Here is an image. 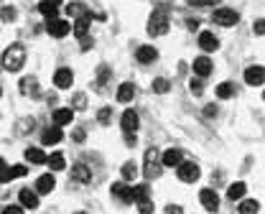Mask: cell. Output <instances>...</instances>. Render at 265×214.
<instances>
[{
  "mask_svg": "<svg viewBox=\"0 0 265 214\" xmlns=\"http://www.w3.org/2000/svg\"><path fill=\"white\" fill-rule=\"evenodd\" d=\"M26 166H13V168H6V181H11V179H21V176H26Z\"/></svg>",
  "mask_w": 265,
  "mask_h": 214,
  "instance_id": "cell-30",
  "label": "cell"
},
{
  "mask_svg": "<svg viewBox=\"0 0 265 214\" xmlns=\"http://www.w3.org/2000/svg\"><path fill=\"white\" fill-rule=\"evenodd\" d=\"M46 3H54V6H59V3H61V0H46Z\"/></svg>",
  "mask_w": 265,
  "mask_h": 214,
  "instance_id": "cell-50",
  "label": "cell"
},
{
  "mask_svg": "<svg viewBox=\"0 0 265 214\" xmlns=\"http://www.w3.org/2000/svg\"><path fill=\"white\" fill-rule=\"evenodd\" d=\"M145 196H148V186H145V184H140V186L133 189V201H140V199H145Z\"/></svg>",
  "mask_w": 265,
  "mask_h": 214,
  "instance_id": "cell-39",
  "label": "cell"
},
{
  "mask_svg": "<svg viewBox=\"0 0 265 214\" xmlns=\"http://www.w3.org/2000/svg\"><path fill=\"white\" fill-rule=\"evenodd\" d=\"M237 209H240V214H257V211H260V204H257L255 199H245Z\"/></svg>",
  "mask_w": 265,
  "mask_h": 214,
  "instance_id": "cell-28",
  "label": "cell"
},
{
  "mask_svg": "<svg viewBox=\"0 0 265 214\" xmlns=\"http://www.w3.org/2000/svg\"><path fill=\"white\" fill-rule=\"evenodd\" d=\"M120 125H123V130H125V135H130V133H135L138 130V112L135 110H125L123 112V117H120Z\"/></svg>",
  "mask_w": 265,
  "mask_h": 214,
  "instance_id": "cell-8",
  "label": "cell"
},
{
  "mask_svg": "<svg viewBox=\"0 0 265 214\" xmlns=\"http://www.w3.org/2000/svg\"><path fill=\"white\" fill-rule=\"evenodd\" d=\"M189 90H192L194 95H202V92H204V84H202V77H199V79H192V82H189Z\"/></svg>",
  "mask_w": 265,
  "mask_h": 214,
  "instance_id": "cell-40",
  "label": "cell"
},
{
  "mask_svg": "<svg viewBox=\"0 0 265 214\" xmlns=\"http://www.w3.org/2000/svg\"><path fill=\"white\" fill-rule=\"evenodd\" d=\"M262 100H265V92H262Z\"/></svg>",
  "mask_w": 265,
  "mask_h": 214,
  "instance_id": "cell-52",
  "label": "cell"
},
{
  "mask_svg": "<svg viewBox=\"0 0 265 214\" xmlns=\"http://www.w3.org/2000/svg\"><path fill=\"white\" fill-rule=\"evenodd\" d=\"M87 28H90V18H77V23H74V36L87 38Z\"/></svg>",
  "mask_w": 265,
  "mask_h": 214,
  "instance_id": "cell-27",
  "label": "cell"
},
{
  "mask_svg": "<svg viewBox=\"0 0 265 214\" xmlns=\"http://www.w3.org/2000/svg\"><path fill=\"white\" fill-rule=\"evenodd\" d=\"M176 171H179V179L181 181H186V184H194L197 179H199V166L197 163H179L176 166Z\"/></svg>",
  "mask_w": 265,
  "mask_h": 214,
  "instance_id": "cell-4",
  "label": "cell"
},
{
  "mask_svg": "<svg viewBox=\"0 0 265 214\" xmlns=\"http://www.w3.org/2000/svg\"><path fill=\"white\" fill-rule=\"evenodd\" d=\"M199 201L204 204L207 211H217V209H219V196H217L212 189H204V191L199 194Z\"/></svg>",
  "mask_w": 265,
  "mask_h": 214,
  "instance_id": "cell-11",
  "label": "cell"
},
{
  "mask_svg": "<svg viewBox=\"0 0 265 214\" xmlns=\"http://www.w3.org/2000/svg\"><path fill=\"white\" fill-rule=\"evenodd\" d=\"M194 74L202 77V79L209 77V74H212V61H209L207 56H197V59H194Z\"/></svg>",
  "mask_w": 265,
  "mask_h": 214,
  "instance_id": "cell-17",
  "label": "cell"
},
{
  "mask_svg": "<svg viewBox=\"0 0 265 214\" xmlns=\"http://www.w3.org/2000/svg\"><path fill=\"white\" fill-rule=\"evenodd\" d=\"M192 6H217L219 0H189Z\"/></svg>",
  "mask_w": 265,
  "mask_h": 214,
  "instance_id": "cell-43",
  "label": "cell"
},
{
  "mask_svg": "<svg viewBox=\"0 0 265 214\" xmlns=\"http://www.w3.org/2000/svg\"><path fill=\"white\" fill-rule=\"evenodd\" d=\"M18 87H21V95H26V97H36V95L41 92L39 79H36V77H23Z\"/></svg>",
  "mask_w": 265,
  "mask_h": 214,
  "instance_id": "cell-9",
  "label": "cell"
},
{
  "mask_svg": "<svg viewBox=\"0 0 265 214\" xmlns=\"http://www.w3.org/2000/svg\"><path fill=\"white\" fill-rule=\"evenodd\" d=\"M0 184H6V161L0 158Z\"/></svg>",
  "mask_w": 265,
  "mask_h": 214,
  "instance_id": "cell-48",
  "label": "cell"
},
{
  "mask_svg": "<svg viewBox=\"0 0 265 214\" xmlns=\"http://www.w3.org/2000/svg\"><path fill=\"white\" fill-rule=\"evenodd\" d=\"M166 214H184V211H181L179 204H171V206H166Z\"/></svg>",
  "mask_w": 265,
  "mask_h": 214,
  "instance_id": "cell-46",
  "label": "cell"
},
{
  "mask_svg": "<svg viewBox=\"0 0 265 214\" xmlns=\"http://www.w3.org/2000/svg\"><path fill=\"white\" fill-rule=\"evenodd\" d=\"M186 28H189V31H197V28H199V21H197V18H189V21H186Z\"/></svg>",
  "mask_w": 265,
  "mask_h": 214,
  "instance_id": "cell-45",
  "label": "cell"
},
{
  "mask_svg": "<svg viewBox=\"0 0 265 214\" xmlns=\"http://www.w3.org/2000/svg\"><path fill=\"white\" fill-rule=\"evenodd\" d=\"M71 179L77 184H90L92 181V171L87 168V163H77V166H71Z\"/></svg>",
  "mask_w": 265,
  "mask_h": 214,
  "instance_id": "cell-10",
  "label": "cell"
},
{
  "mask_svg": "<svg viewBox=\"0 0 265 214\" xmlns=\"http://www.w3.org/2000/svg\"><path fill=\"white\" fill-rule=\"evenodd\" d=\"M204 115H207V117H214V115H217V105H207Z\"/></svg>",
  "mask_w": 265,
  "mask_h": 214,
  "instance_id": "cell-49",
  "label": "cell"
},
{
  "mask_svg": "<svg viewBox=\"0 0 265 214\" xmlns=\"http://www.w3.org/2000/svg\"><path fill=\"white\" fill-rule=\"evenodd\" d=\"M46 163H49V166H51L54 171H64V166H66V163H64V156H61V153H54V156H49V158H46Z\"/></svg>",
  "mask_w": 265,
  "mask_h": 214,
  "instance_id": "cell-34",
  "label": "cell"
},
{
  "mask_svg": "<svg viewBox=\"0 0 265 214\" xmlns=\"http://www.w3.org/2000/svg\"><path fill=\"white\" fill-rule=\"evenodd\" d=\"M0 95H3V92H0Z\"/></svg>",
  "mask_w": 265,
  "mask_h": 214,
  "instance_id": "cell-53",
  "label": "cell"
},
{
  "mask_svg": "<svg viewBox=\"0 0 265 214\" xmlns=\"http://www.w3.org/2000/svg\"><path fill=\"white\" fill-rule=\"evenodd\" d=\"M64 135H61V127L59 125H54V127H46L44 130V135H41V143H46V146H54V143H59Z\"/></svg>",
  "mask_w": 265,
  "mask_h": 214,
  "instance_id": "cell-19",
  "label": "cell"
},
{
  "mask_svg": "<svg viewBox=\"0 0 265 214\" xmlns=\"http://www.w3.org/2000/svg\"><path fill=\"white\" fill-rule=\"evenodd\" d=\"M199 46H202L204 51H217V49H219V38H217L214 33L204 31V33H199Z\"/></svg>",
  "mask_w": 265,
  "mask_h": 214,
  "instance_id": "cell-13",
  "label": "cell"
},
{
  "mask_svg": "<svg viewBox=\"0 0 265 214\" xmlns=\"http://www.w3.org/2000/svg\"><path fill=\"white\" fill-rule=\"evenodd\" d=\"M77 214H87V211H77Z\"/></svg>",
  "mask_w": 265,
  "mask_h": 214,
  "instance_id": "cell-51",
  "label": "cell"
},
{
  "mask_svg": "<svg viewBox=\"0 0 265 214\" xmlns=\"http://www.w3.org/2000/svg\"><path fill=\"white\" fill-rule=\"evenodd\" d=\"M112 196H118L120 201L130 204L133 201V189L128 184H112Z\"/></svg>",
  "mask_w": 265,
  "mask_h": 214,
  "instance_id": "cell-15",
  "label": "cell"
},
{
  "mask_svg": "<svg viewBox=\"0 0 265 214\" xmlns=\"http://www.w3.org/2000/svg\"><path fill=\"white\" fill-rule=\"evenodd\" d=\"M212 21L219 23V26H235V23L240 21V16H237L232 8H219V11H214Z\"/></svg>",
  "mask_w": 265,
  "mask_h": 214,
  "instance_id": "cell-6",
  "label": "cell"
},
{
  "mask_svg": "<svg viewBox=\"0 0 265 214\" xmlns=\"http://www.w3.org/2000/svg\"><path fill=\"white\" fill-rule=\"evenodd\" d=\"M84 107H87V97H84V95H74L71 110H84Z\"/></svg>",
  "mask_w": 265,
  "mask_h": 214,
  "instance_id": "cell-37",
  "label": "cell"
},
{
  "mask_svg": "<svg viewBox=\"0 0 265 214\" xmlns=\"http://www.w3.org/2000/svg\"><path fill=\"white\" fill-rule=\"evenodd\" d=\"M145 176L148 179H158L161 176V158H158V148H148L145 151Z\"/></svg>",
  "mask_w": 265,
  "mask_h": 214,
  "instance_id": "cell-3",
  "label": "cell"
},
{
  "mask_svg": "<svg viewBox=\"0 0 265 214\" xmlns=\"http://www.w3.org/2000/svg\"><path fill=\"white\" fill-rule=\"evenodd\" d=\"M232 95H235V87H232L230 82H222L219 87H217V97L219 100H227V97H232Z\"/></svg>",
  "mask_w": 265,
  "mask_h": 214,
  "instance_id": "cell-29",
  "label": "cell"
},
{
  "mask_svg": "<svg viewBox=\"0 0 265 214\" xmlns=\"http://www.w3.org/2000/svg\"><path fill=\"white\" fill-rule=\"evenodd\" d=\"M71 82H74L71 69H59V72L54 74V84H56L59 90H69V87H71Z\"/></svg>",
  "mask_w": 265,
  "mask_h": 214,
  "instance_id": "cell-12",
  "label": "cell"
},
{
  "mask_svg": "<svg viewBox=\"0 0 265 214\" xmlns=\"http://www.w3.org/2000/svg\"><path fill=\"white\" fill-rule=\"evenodd\" d=\"M97 120H100V125H110V120H112V110H110V107H102L100 115H97Z\"/></svg>",
  "mask_w": 265,
  "mask_h": 214,
  "instance_id": "cell-38",
  "label": "cell"
},
{
  "mask_svg": "<svg viewBox=\"0 0 265 214\" xmlns=\"http://www.w3.org/2000/svg\"><path fill=\"white\" fill-rule=\"evenodd\" d=\"M245 191H247V186H245L242 181H237V184H232L230 189H227V196H230L232 201H237V199H242V196H245Z\"/></svg>",
  "mask_w": 265,
  "mask_h": 214,
  "instance_id": "cell-26",
  "label": "cell"
},
{
  "mask_svg": "<svg viewBox=\"0 0 265 214\" xmlns=\"http://www.w3.org/2000/svg\"><path fill=\"white\" fill-rule=\"evenodd\" d=\"M135 176H138V168H135V163H133V161L123 163V179H125V181H133Z\"/></svg>",
  "mask_w": 265,
  "mask_h": 214,
  "instance_id": "cell-32",
  "label": "cell"
},
{
  "mask_svg": "<svg viewBox=\"0 0 265 214\" xmlns=\"http://www.w3.org/2000/svg\"><path fill=\"white\" fill-rule=\"evenodd\" d=\"M23 64H26V49H23L21 44H13V46L3 54V66H6L8 72H18Z\"/></svg>",
  "mask_w": 265,
  "mask_h": 214,
  "instance_id": "cell-1",
  "label": "cell"
},
{
  "mask_svg": "<svg viewBox=\"0 0 265 214\" xmlns=\"http://www.w3.org/2000/svg\"><path fill=\"white\" fill-rule=\"evenodd\" d=\"M3 214H23V209H21V206H6Z\"/></svg>",
  "mask_w": 265,
  "mask_h": 214,
  "instance_id": "cell-47",
  "label": "cell"
},
{
  "mask_svg": "<svg viewBox=\"0 0 265 214\" xmlns=\"http://www.w3.org/2000/svg\"><path fill=\"white\" fill-rule=\"evenodd\" d=\"M168 90H171V82H168V79H163V77L153 79V92H158V95H166Z\"/></svg>",
  "mask_w": 265,
  "mask_h": 214,
  "instance_id": "cell-31",
  "label": "cell"
},
{
  "mask_svg": "<svg viewBox=\"0 0 265 214\" xmlns=\"http://www.w3.org/2000/svg\"><path fill=\"white\" fill-rule=\"evenodd\" d=\"M71 120H74V110H71V107H61V110L54 112V125H59V127L69 125Z\"/></svg>",
  "mask_w": 265,
  "mask_h": 214,
  "instance_id": "cell-20",
  "label": "cell"
},
{
  "mask_svg": "<svg viewBox=\"0 0 265 214\" xmlns=\"http://www.w3.org/2000/svg\"><path fill=\"white\" fill-rule=\"evenodd\" d=\"M71 138H74V143H82L84 140V130H82V127H77V130L71 133Z\"/></svg>",
  "mask_w": 265,
  "mask_h": 214,
  "instance_id": "cell-44",
  "label": "cell"
},
{
  "mask_svg": "<svg viewBox=\"0 0 265 214\" xmlns=\"http://www.w3.org/2000/svg\"><path fill=\"white\" fill-rule=\"evenodd\" d=\"M66 13H69V18H90V8L82 6V3H71V6H66Z\"/></svg>",
  "mask_w": 265,
  "mask_h": 214,
  "instance_id": "cell-24",
  "label": "cell"
},
{
  "mask_svg": "<svg viewBox=\"0 0 265 214\" xmlns=\"http://www.w3.org/2000/svg\"><path fill=\"white\" fill-rule=\"evenodd\" d=\"M0 18H3L6 23H11V21H16V18H18V11H16L13 6H6L3 11H0Z\"/></svg>",
  "mask_w": 265,
  "mask_h": 214,
  "instance_id": "cell-35",
  "label": "cell"
},
{
  "mask_svg": "<svg viewBox=\"0 0 265 214\" xmlns=\"http://www.w3.org/2000/svg\"><path fill=\"white\" fill-rule=\"evenodd\" d=\"M18 199H21V206H26V209H36V206H39V194L31 191V189H23L18 194Z\"/></svg>",
  "mask_w": 265,
  "mask_h": 214,
  "instance_id": "cell-16",
  "label": "cell"
},
{
  "mask_svg": "<svg viewBox=\"0 0 265 214\" xmlns=\"http://www.w3.org/2000/svg\"><path fill=\"white\" fill-rule=\"evenodd\" d=\"M135 59H138L140 64H150V61H156V59H158V51H156L153 46H140L138 54H135Z\"/></svg>",
  "mask_w": 265,
  "mask_h": 214,
  "instance_id": "cell-18",
  "label": "cell"
},
{
  "mask_svg": "<svg viewBox=\"0 0 265 214\" xmlns=\"http://www.w3.org/2000/svg\"><path fill=\"white\" fill-rule=\"evenodd\" d=\"M54 186H56V181H54L51 174H44V176H39V181H36V191L39 194H49V191H54Z\"/></svg>",
  "mask_w": 265,
  "mask_h": 214,
  "instance_id": "cell-21",
  "label": "cell"
},
{
  "mask_svg": "<svg viewBox=\"0 0 265 214\" xmlns=\"http://www.w3.org/2000/svg\"><path fill=\"white\" fill-rule=\"evenodd\" d=\"M26 161H28L31 166H41V163H46V153H44L41 148H28V151H26Z\"/></svg>",
  "mask_w": 265,
  "mask_h": 214,
  "instance_id": "cell-23",
  "label": "cell"
},
{
  "mask_svg": "<svg viewBox=\"0 0 265 214\" xmlns=\"http://www.w3.org/2000/svg\"><path fill=\"white\" fill-rule=\"evenodd\" d=\"M138 211H140V214H153V201H150L148 196L140 199V201H138Z\"/></svg>",
  "mask_w": 265,
  "mask_h": 214,
  "instance_id": "cell-36",
  "label": "cell"
},
{
  "mask_svg": "<svg viewBox=\"0 0 265 214\" xmlns=\"http://www.w3.org/2000/svg\"><path fill=\"white\" fill-rule=\"evenodd\" d=\"M56 11H59V6H54V3H46V0H44V3L39 6V13H41V16H46V18H56Z\"/></svg>",
  "mask_w": 265,
  "mask_h": 214,
  "instance_id": "cell-33",
  "label": "cell"
},
{
  "mask_svg": "<svg viewBox=\"0 0 265 214\" xmlns=\"http://www.w3.org/2000/svg\"><path fill=\"white\" fill-rule=\"evenodd\" d=\"M46 31H49L51 36H56V38H64V36L71 31V23H69V21H61V18L56 16V18H49Z\"/></svg>",
  "mask_w": 265,
  "mask_h": 214,
  "instance_id": "cell-5",
  "label": "cell"
},
{
  "mask_svg": "<svg viewBox=\"0 0 265 214\" xmlns=\"http://www.w3.org/2000/svg\"><path fill=\"white\" fill-rule=\"evenodd\" d=\"M245 82L250 84V87H260V84H265V69L262 66H247L245 69Z\"/></svg>",
  "mask_w": 265,
  "mask_h": 214,
  "instance_id": "cell-7",
  "label": "cell"
},
{
  "mask_svg": "<svg viewBox=\"0 0 265 214\" xmlns=\"http://www.w3.org/2000/svg\"><path fill=\"white\" fill-rule=\"evenodd\" d=\"M133 97H135V87H133V84H130V82L120 84V90H118V102L128 105V102H133Z\"/></svg>",
  "mask_w": 265,
  "mask_h": 214,
  "instance_id": "cell-22",
  "label": "cell"
},
{
  "mask_svg": "<svg viewBox=\"0 0 265 214\" xmlns=\"http://www.w3.org/2000/svg\"><path fill=\"white\" fill-rule=\"evenodd\" d=\"M181 161H184L181 151H179V148H168V151L163 153V158H161V166H166V168H173V166H179Z\"/></svg>",
  "mask_w": 265,
  "mask_h": 214,
  "instance_id": "cell-14",
  "label": "cell"
},
{
  "mask_svg": "<svg viewBox=\"0 0 265 214\" xmlns=\"http://www.w3.org/2000/svg\"><path fill=\"white\" fill-rule=\"evenodd\" d=\"M168 31V16L166 11H153L148 18V33L150 36H163Z\"/></svg>",
  "mask_w": 265,
  "mask_h": 214,
  "instance_id": "cell-2",
  "label": "cell"
},
{
  "mask_svg": "<svg viewBox=\"0 0 265 214\" xmlns=\"http://www.w3.org/2000/svg\"><path fill=\"white\" fill-rule=\"evenodd\" d=\"M28 130H33V120H21L18 133H28Z\"/></svg>",
  "mask_w": 265,
  "mask_h": 214,
  "instance_id": "cell-41",
  "label": "cell"
},
{
  "mask_svg": "<svg viewBox=\"0 0 265 214\" xmlns=\"http://www.w3.org/2000/svg\"><path fill=\"white\" fill-rule=\"evenodd\" d=\"M252 31H255L257 36H265V21H255V26H252Z\"/></svg>",
  "mask_w": 265,
  "mask_h": 214,
  "instance_id": "cell-42",
  "label": "cell"
},
{
  "mask_svg": "<svg viewBox=\"0 0 265 214\" xmlns=\"http://www.w3.org/2000/svg\"><path fill=\"white\" fill-rule=\"evenodd\" d=\"M107 82H110V66H100V72H97V92H105V87H107Z\"/></svg>",
  "mask_w": 265,
  "mask_h": 214,
  "instance_id": "cell-25",
  "label": "cell"
}]
</instances>
